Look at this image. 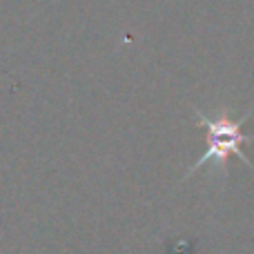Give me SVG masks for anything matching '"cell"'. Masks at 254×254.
Here are the masks:
<instances>
[{
	"mask_svg": "<svg viewBox=\"0 0 254 254\" xmlns=\"http://www.w3.org/2000/svg\"><path fill=\"white\" fill-rule=\"evenodd\" d=\"M248 116L250 114H246L241 121H234V119H230V114L225 110L219 112L216 116H207V114H203V112L196 110L198 125L207 129L210 145H207V149L203 152V156L188 170V176L194 174L196 170H201V167L207 165V163H212V165H216V167H225L228 165L230 154L239 156L243 163H248V165L252 167V163L248 161L246 154H243V149H241L243 143H252L254 140V134H243L241 131V125ZM188 176H185V179H188Z\"/></svg>",
	"mask_w": 254,
	"mask_h": 254,
	"instance_id": "cell-1",
	"label": "cell"
}]
</instances>
